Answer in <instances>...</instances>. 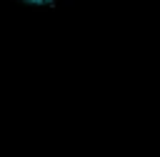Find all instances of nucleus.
I'll return each mask as SVG.
<instances>
[{
    "mask_svg": "<svg viewBox=\"0 0 160 157\" xmlns=\"http://www.w3.org/2000/svg\"><path fill=\"white\" fill-rule=\"evenodd\" d=\"M25 2H38V5H42V2H50V0H25Z\"/></svg>",
    "mask_w": 160,
    "mask_h": 157,
    "instance_id": "nucleus-1",
    "label": "nucleus"
}]
</instances>
